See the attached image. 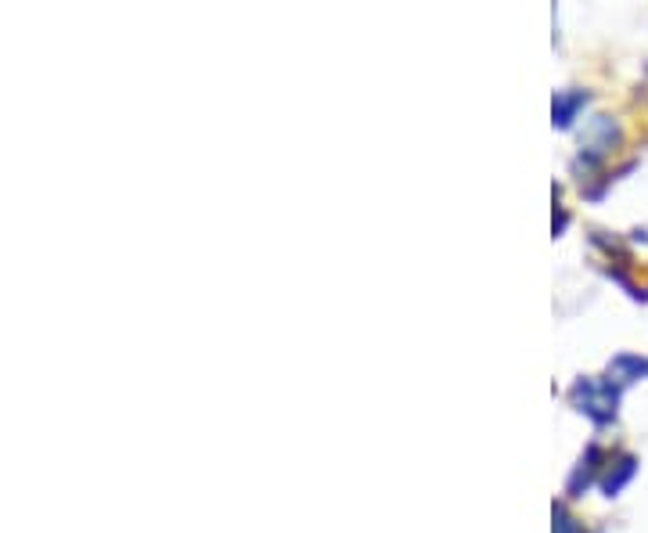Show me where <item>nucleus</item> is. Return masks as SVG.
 <instances>
[{"label": "nucleus", "instance_id": "obj_2", "mask_svg": "<svg viewBox=\"0 0 648 533\" xmlns=\"http://www.w3.org/2000/svg\"><path fill=\"white\" fill-rule=\"evenodd\" d=\"M648 371V364L641 361V357H616V361L609 364V375L616 382H634V379H641Z\"/></svg>", "mask_w": 648, "mask_h": 533}, {"label": "nucleus", "instance_id": "obj_4", "mask_svg": "<svg viewBox=\"0 0 648 533\" xmlns=\"http://www.w3.org/2000/svg\"><path fill=\"white\" fill-rule=\"evenodd\" d=\"M630 476H634V458H623L620 472H616V476H605V490H609V494H616V490H620Z\"/></svg>", "mask_w": 648, "mask_h": 533}, {"label": "nucleus", "instance_id": "obj_3", "mask_svg": "<svg viewBox=\"0 0 648 533\" xmlns=\"http://www.w3.org/2000/svg\"><path fill=\"white\" fill-rule=\"evenodd\" d=\"M576 105H584V94H566V98L555 101V119L562 123V127L569 123V116L576 112Z\"/></svg>", "mask_w": 648, "mask_h": 533}, {"label": "nucleus", "instance_id": "obj_1", "mask_svg": "<svg viewBox=\"0 0 648 533\" xmlns=\"http://www.w3.org/2000/svg\"><path fill=\"white\" fill-rule=\"evenodd\" d=\"M573 400L580 411L594 418V422H609L616 415V389L612 382H598V379H584L573 386Z\"/></svg>", "mask_w": 648, "mask_h": 533}]
</instances>
